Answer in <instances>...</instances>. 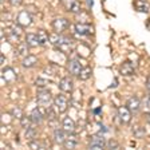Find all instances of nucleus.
Returning a JSON list of instances; mask_svg holds the SVG:
<instances>
[{"label":"nucleus","instance_id":"obj_31","mask_svg":"<svg viewBox=\"0 0 150 150\" xmlns=\"http://www.w3.org/2000/svg\"><path fill=\"white\" fill-rule=\"evenodd\" d=\"M107 147H109V149H118L119 145L117 144L115 141H110L109 144H107Z\"/></svg>","mask_w":150,"mask_h":150},{"label":"nucleus","instance_id":"obj_6","mask_svg":"<svg viewBox=\"0 0 150 150\" xmlns=\"http://www.w3.org/2000/svg\"><path fill=\"white\" fill-rule=\"evenodd\" d=\"M118 117L119 121L123 123V125H129L131 122V111L127 106H122L118 109Z\"/></svg>","mask_w":150,"mask_h":150},{"label":"nucleus","instance_id":"obj_26","mask_svg":"<svg viewBox=\"0 0 150 150\" xmlns=\"http://www.w3.org/2000/svg\"><path fill=\"white\" fill-rule=\"evenodd\" d=\"M133 134L137 138H142V137H145L146 131H145V129L142 127V126H134V127H133Z\"/></svg>","mask_w":150,"mask_h":150},{"label":"nucleus","instance_id":"obj_23","mask_svg":"<svg viewBox=\"0 0 150 150\" xmlns=\"http://www.w3.org/2000/svg\"><path fill=\"white\" fill-rule=\"evenodd\" d=\"M28 47H30V46H28L27 43H24V44L20 43L18 46V55L24 56V58H25V56H28Z\"/></svg>","mask_w":150,"mask_h":150},{"label":"nucleus","instance_id":"obj_13","mask_svg":"<svg viewBox=\"0 0 150 150\" xmlns=\"http://www.w3.org/2000/svg\"><path fill=\"white\" fill-rule=\"evenodd\" d=\"M66 139H67V135H66V131L63 129H56L54 131V141H55V144L64 145Z\"/></svg>","mask_w":150,"mask_h":150},{"label":"nucleus","instance_id":"obj_16","mask_svg":"<svg viewBox=\"0 0 150 150\" xmlns=\"http://www.w3.org/2000/svg\"><path fill=\"white\" fill-rule=\"evenodd\" d=\"M25 43L31 47V48L40 46V43H39V38H38V34H27V35H25Z\"/></svg>","mask_w":150,"mask_h":150},{"label":"nucleus","instance_id":"obj_3","mask_svg":"<svg viewBox=\"0 0 150 150\" xmlns=\"http://www.w3.org/2000/svg\"><path fill=\"white\" fill-rule=\"evenodd\" d=\"M54 103H55V107L58 109L59 112H66L67 109H69V106H70L69 98L66 97V95H63V94L58 95V97L55 98V100H54Z\"/></svg>","mask_w":150,"mask_h":150},{"label":"nucleus","instance_id":"obj_15","mask_svg":"<svg viewBox=\"0 0 150 150\" xmlns=\"http://www.w3.org/2000/svg\"><path fill=\"white\" fill-rule=\"evenodd\" d=\"M44 117H46V112L42 111L40 107H36V109L31 112V121H32V123H40V122L44 119Z\"/></svg>","mask_w":150,"mask_h":150},{"label":"nucleus","instance_id":"obj_22","mask_svg":"<svg viewBox=\"0 0 150 150\" xmlns=\"http://www.w3.org/2000/svg\"><path fill=\"white\" fill-rule=\"evenodd\" d=\"M91 74H93V70H91L90 67L82 69L81 74H79V79H82V81H87V79L91 78Z\"/></svg>","mask_w":150,"mask_h":150},{"label":"nucleus","instance_id":"obj_19","mask_svg":"<svg viewBox=\"0 0 150 150\" xmlns=\"http://www.w3.org/2000/svg\"><path fill=\"white\" fill-rule=\"evenodd\" d=\"M76 145H78V135H75L74 133H71V134L67 137V139H66L64 147L66 149H74Z\"/></svg>","mask_w":150,"mask_h":150},{"label":"nucleus","instance_id":"obj_21","mask_svg":"<svg viewBox=\"0 0 150 150\" xmlns=\"http://www.w3.org/2000/svg\"><path fill=\"white\" fill-rule=\"evenodd\" d=\"M36 34H38V38H39L40 46H46L47 42H50V34H47L44 30H39Z\"/></svg>","mask_w":150,"mask_h":150},{"label":"nucleus","instance_id":"obj_24","mask_svg":"<svg viewBox=\"0 0 150 150\" xmlns=\"http://www.w3.org/2000/svg\"><path fill=\"white\" fill-rule=\"evenodd\" d=\"M11 115H12L13 118L22 119L23 117H24V114H23V110L20 109L19 106H13V107H12V110H11Z\"/></svg>","mask_w":150,"mask_h":150},{"label":"nucleus","instance_id":"obj_36","mask_svg":"<svg viewBox=\"0 0 150 150\" xmlns=\"http://www.w3.org/2000/svg\"><path fill=\"white\" fill-rule=\"evenodd\" d=\"M146 119H147V122L150 123V112H147V114H146Z\"/></svg>","mask_w":150,"mask_h":150},{"label":"nucleus","instance_id":"obj_5","mask_svg":"<svg viewBox=\"0 0 150 150\" xmlns=\"http://www.w3.org/2000/svg\"><path fill=\"white\" fill-rule=\"evenodd\" d=\"M88 147L93 150L95 149H105L106 147V141H105V138L102 137V135L97 134L94 135V137H91L90 139V144H88Z\"/></svg>","mask_w":150,"mask_h":150},{"label":"nucleus","instance_id":"obj_32","mask_svg":"<svg viewBox=\"0 0 150 150\" xmlns=\"http://www.w3.org/2000/svg\"><path fill=\"white\" fill-rule=\"evenodd\" d=\"M9 3L12 6H20L22 4V0H9Z\"/></svg>","mask_w":150,"mask_h":150},{"label":"nucleus","instance_id":"obj_35","mask_svg":"<svg viewBox=\"0 0 150 150\" xmlns=\"http://www.w3.org/2000/svg\"><path fill=\"white\" fill-rule=\"evenodd\" d=\"M0 62H1V64H4V62H6V56L4 55L0 56Z\"/></svg>","mask_w":150,"mask_h":150},{"label":"nucleus","instance_id":"obj_1","mask_svg":"<svg viewBox=\"0 0 150 150\" xmlns=\"http://www.w3.org/2000/svg\"><path fill=\"white\" fill-rule=\"evenodd\" d=\"M52 102H54V99H52V95H51L50 91L40 90L38 93V105H39L40 109H44V111L47 109H50Z\"/></svg>","mask_w":150,"mask_h":150},{"label":"nucleus","instance_id":"obj_27","mask_svg":"<svg viewBox=\"0 0 150 150\" xmlns=\"http://www.w3.org/2000/svg\"><path fill=\"white\" fill-rule=\"evenodd\" d=\"M32 125V121H31V117H23L22 118V127L28 129L30 126Z\"/></svg>","mask_w":150,"mask_h":150},{"label":"nucleus","instance_id":"obj_28","mask_svg":"<svg viewBox=\"0 0 150 150\" xmlns=\"http://www.w3.org/2000/svg\"><path fill=\"white\" fill-rule=\"evenodd\" d=\"M9 34H12L13 39H19V38H20V35H22V31H20L18 27H12L11 30H9Z\"/></svg>","mask_w":150,"mask_h":150},{"label":"nucleus","instance_id":"obj_29","mask_svg":"<svg viewBox=\"0 0 150 150\" xmlns=\"http://www.w3.org/2000/svg\"><path fill=\"white\" fill-rule=\"evenodd\" d=\"M30 147L31 149H42V145L39 142H36V141H31L30 142Z\"/></svg>","mask_w":150,"mask_h":150},{"label":"nucleus","instance_id":"obj_2","mask_svg":"<svg viewBox=\"0 0 150 150\" xmlns=\"http://www.w3.org/2000/svg\"><path fill=\"white\" fill-rule=\"evenodd\" d=\"M69 25H70V23L66 18H56V19H54V22H52L54 31L58 32V34H63L69 28Z\"/></svg>","mask_w":150,"mask_h":150},{"label":"nucleus","instance_id":"obj_11","mask_svg":"<svg viewBox=\"0 0 150 150\" xmlns=\"http://www.w3.org/2000/svg\"><path fill=\"white\" fill-rule=\"evenodd\" d=\"M75 32L79 35H88V34H93V27L86 23H78L75 24Z\"/></svg>","mask_w":150,"mask_h":150},{"label":"nucleus","instance_id":"obj_20","mask_svg":"<svg viewBox=\"0 0 150 150\" xmlns=\"http://www.w3.org/2000/svg\"><path fill=\"white\" fill-rule=\"evenodd\" d=\"M134 8L138 12H149V4L146 0H134Z\"/></svg>","mask_w":150,"mask_h":150},{"label":"nucleus","instance_id":"obj_7","mask_svg":"<svg viewBox=\"0 0 150 150\" xmlns=\"http://www.w3.org/2000/svg\"><path fill=\"white\" fill-rule=\"evenodd\" d=\"M63 6H64L66 11L72 13H79L81 12V3L79 0H63Z\"/></svg>","mask_w":150,"mask_h":150},{"label":"nucleus","instance_id":"obj_34","mask_svg":"<svg viewBox=\"0 0 150 150\" xmlns=\"http://www.w3.org/2000/svg\"><path fill=\"white\" fill-rule=\"evenodd\" d=\"M145 25H146V28H147V30H149V31H150V19H147V20H146V23H145Z\"/></svg>","mask_w":150,"mask_h":150},{"label":"nucleus","instance_id":"obj_4","mask_svg":"<svg viewBox=\"0 0 150 150\" xmlns=\"http://www.w3.org/2000/svg\"><path fill=\"white\" fill-rule=\"evenodd\" d=\"M16 22H18V25L22 28H25L28 27V25H31L32 23V16L30 15V12L28 11H22V12H19L18 15V19H16Z\"/></svg>","mask_w":150,"mask_h":150},{"label":"nucleus","instance_id":"obj_33","mask_svg":"<svg viewBox=\"0 0 150 150\" xmlns=\"http://www.w3.org/2000/svg\"><path fill=\"white\" fill-rule=\"evenodd\" d=\"M146 88H147V91L150 93V75L147 76V79H146Z\"/></svg>","mask_w":150,"mask_h":150},{"label":"nucleus","instance_id":"obj_18","mask_svg":"<svg viewBox=\"0 0 150 150\" xmlns=\"http://www.w3.org/2000/svg\"><path fill=\"white\" fill-rule=\"evenodd\" d=\"M3 79L6 82H13L16 79V74H15V71H13V69H11V67H6V69L3 70Z\"/></svg>","mask_w":150,"mask_h":150},{"label":"nucleus","instance_id":"obj_9","mask_svg":"<svg viewBox=\"0 0 150 150\" xmlns=\"http://www.w3.org/2000/svg\"><path fill=\"white\" fill-rule=\"evenodd\" d=\"M62 129L66 131V133L71 134V133H74V130H75V122L72 121L70 117H64V118L62 119Z\"/></svg>","mask_w":150,"mask_h":150},{"label":"nucleus","instance_id":"obj_12","mask_svg":"<svg viewBox=\"0 0 150 150\" xmlns=\"http://www.w3.org/2000/svg\"><path fill=\"white\" fill-rule=\"evenodd\" d=\"M59 88L63 93L70 94L72 91V88H74V83H72V81L70 78H63L62 81L59 82Z\"/></svg>","mask_w":150,"mask_h":150},{"label":"nucleus","instance_id":"obj_17","mask_svg":"<svg viewBox=\"0 0 150 150\" xmlns=\"http://www.w3.org/2000/svg\"><path fill=\"white\" fill-rule=\"evenodd\" d=\"M38 63V58L35 55H28L25 58H23L22 60V66L25 67V69H30V67H34Z\"/></svg>","mask_w":150,"mask_h":150},{"label":"nucleus","instance_id":"obj_8","mask_svg":"<svg viewBox=\"0 0 150 150\" xmlns=\"http://www.w3.org/2000/svg\"><path fill=\"white\" fill-rule=\"evenodd\" d=\"M67 69H69V72L71 75H74V76H79V74H81V71H82V63L75 58V59H71L69 62Z\"/></svg>","mask_w":150,"mask_h":150},{"label":"nucleus","instance_id":"obj_14","mask_svg":"<svg viewBox=\"0 0 150 150\" xmlns=\"http://www.w3.org/2000/svg\"><path fill=\"white\" fill-rule=\"evenodd\" d=\"M119 74H121L122 76H130V75L134 74V69H133L131 63L130 62L122 63L121 67H119Z\"/></svg>","mask_w":150,"mask_h":150},{"label":"nucleus","instance_id":"obj_37","mask_svg":"<svg viewBox=\"0 0 150 150\" xmlns=\"http://www.w3.org/2000/svg\"><path fill=\"white\" fill-rule=\"evenodd\" d=\"M149 102H150V98H149Z\"/></svg>","mask_w":150,"mask_h":150},{"label":"nucleus","instance_id":"obj_25","mask_svg":"<svg viewBox=\"0 0 150 150\" xmlns=\"http://www.w3.org/2000/svg\"><path fill=\"white\" fill-rule=\"evenodd\" d=\"M35 137H36V129L31 125L28 129H25V138L32 141V139H35Z\"/></svg>","mask_w":150,"mask_h":150},{"label":"nucleus","instance_id":"obj_30","mask_svg":"<svg viewBox=\"0 0 150 150\" xmlns=\"http://www.w3.org/2000/svg\"><path fill=\"white\" fill-rule=\"evenodd\" d=\"M35 83H36V86H39V87H43V86H46L47 84V81L46 79H42V78H38Z\"/></svg>","mask_w":150,"mask_h":150},{"label":"nucleus","instance_id":"obj_10","mask_svg":"<svg viewBox=\"0 0 150 150\" xmlns=\"http://www.w3.org/2000/svg\"><path fill=\"white\" fill-rule=\"evenodd\" d=\"M126 106L130 109L131 112H138V111H139V109H141V100L138 99L137 97H130L127 99Z\"/></svg>","mask_w":150,"mask_h":150}]
</instances>
